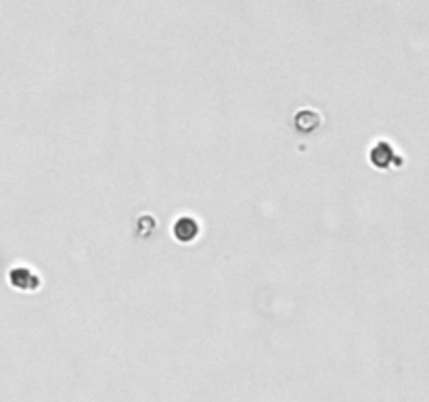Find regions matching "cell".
Masks as SVG:
<instances>
[{
  "instance_id": "obj_1",
  "label": "cell",
  "mask_w": 429,
  "mask_h": 402,
  "mask_svg": "<svg viewBox=\"0 0 429 402\" xmlns=\"http://www.w3.org/2000/svg\"><path fill=\"white\" fill-rule=\"evenodd\" d=\"M174 235L180 241H191L197 237V222L193 218H180L174 226Z\"/></svg>"
}]
</instances>
